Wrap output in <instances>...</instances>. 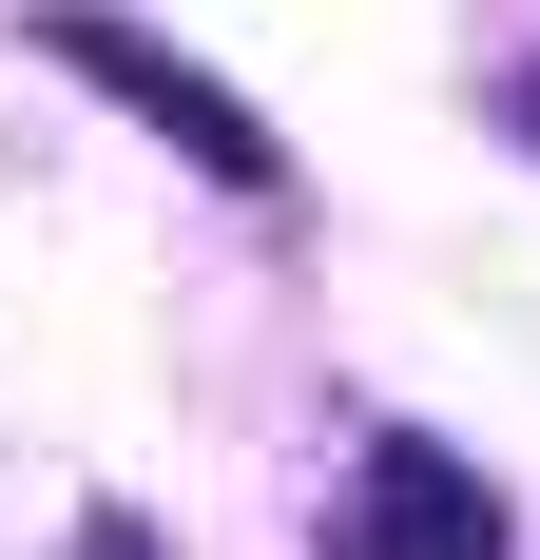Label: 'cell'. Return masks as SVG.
<instances>
[{
    "instance_id": "3957f363",
    "label": "cell",
    "mask_w": 540,
    "mask_h": 560,
    "mask_svg": "<svg viewBox=\"0 0 540 560\" xmlns=\"http://www.w3.org/2000/svg\"><path fill=\"white\" fill-rule=\"evenodd\" d=\"M502 116H521V136H540V58H521V97H502Z\"/></svg>"
},
{
    "instance_id": "7a4b0ae2",
    "label": "cell",
    "mask_w": 540,
    "mask_h": 560,
    "mask_svg": "<svg viewBox=\"0 0 540 560\" xmlns=\"http://www.w3.org/2000/svg\"><path fill=\"white\" fill-rule=\"evenodd\" d=\"M328 560H521V522H502V483H483L463 445L367 425L348 483H328Z\"/></svg>"
},
{
    "instance_id": "6da1fadb",
    "label": "cell",
    "mask_w": 540,
    "mask_h": 560,
    "mask_svg": "<svg viewBox=\"0 0 540 560\" xmlns=\"http://www.w3.org/2000/svg\"><path fill=\"white\" fill-rule=\"evenodd\" d=\"M39 58H58V78H97V97L136 116L155 155H193L213 194H270V174H290V136H270V116L232 97L213 58H174L155 20H116V0H39Z\"/></svg>"
}]
</instances>
